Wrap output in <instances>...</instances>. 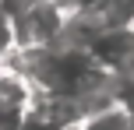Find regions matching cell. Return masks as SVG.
Wrapping results in <instances>:
<instances>
[{"label":"cell","instance_id":"obj_6","mask_svg":"<svg viewBox=\"0 0 134 130\" xmlns=\"http://www.w3.org/2000/svg\"><path fill=\"white\" fill-rule=\"evenodd\" d=\"M131 130H134V120H131Z\"/></svg>","mask_w":134,"mask_h":130},{"label":"cell","instance_id":"obj_5","mask_svg":"<svg viewBox=\"0 0 134 130\" xmlns=\"http://www.w3.org/2000/svg\"><path fill=\"white\" fill-rule=\"evenodd\" d=\"M64 130H78V120H74V123H67V127H64Z\"/></svg>","mask_w":134,"mask_h":130},{"label":"cell","instance_id":"obj_1","mask_svg":"<svg viewBox=\"0 0 134 130\" xmlns=\"http://www.w3.org/2000/svg\"><path fill=\"white\" fill-rule=\"evenodd\" d=\"M92 60L106 67L109 74L120 77L124 70H134V25H102L92 39L85 42Z\"/></svg>","mask_w":134,"mask_h":130},{"label":"cell","instance_id":"obj_4","mask_svg":"<svg viewBox=\"0 0 134 130\" xmlns=\"http://www.w3.org/2000/svg\"><path fill=\"white\" fill-rule=\"evenodd\" d=\"M18 49V39H14V21L7 11H0V60H7V56Z\"/></svg>","mask_w":134,"mask_h":130},{"label":"cell","instance_id":"obj_3","mask_svg":"<svg viewBox=\"0 0 134 130\" xmlns=\"http://www.w3.org/2000/svg\"><path fill=\"white\" fill-rule=\"evenodd\" d=\"M131 120H134V113L127 109V102L109 98V102H102V106H95V109L81 113L78 130H131Z\"/></svg>","mask_w":134,"mask_h":130},{"label":"cell","instance_id":"obj_2","mask_svg":"<svg viewBox=\"0 0 134 130\" xmlns=\"http://www.w3.org/2000/svg\"><path fill=\"white\" fill-rule=\"evenodd\" d=\"M35 88L14 60H0V130H18L25 109L32 106Z\"/></svg>","mask_w":134,"mask_h":130}]
</instances>
